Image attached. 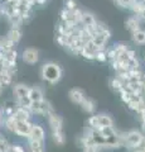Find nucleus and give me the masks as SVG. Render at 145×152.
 Segmentation results:
<instances>
[{
	"label": "nucleus",
	"instance_id": "nucleus-1",
	"mask_svg": "<svg viewBox=\"0 0 145 152\" xmlns=\"http://www.w3.org/2000/svg\"><path fill=\"white\" fill-rule=\"evenodd\" d=\"M40 76L49 84H57L62 77V69L54 62H47L42 66Z\"/></svg>",
	"mask_w": 145,
	"mask_h": 152
},
{
	"label": "nucleus",
	"instance_id": "nucleus-2",
	"mask_svg": "<svg viewBox=\"0 0 145 152\" xmlns=\"http://www.w3.org/2000/svg\"><path fill=\"white\" fill-rule=\"evenodd\" d=\"M29 110L33 114H43V115H49L50 113L54 112V109L48 100L42 99L39 102H30L29 104Z\"/></svg>",
	"mask_w": 145,
	"mask_h": 152
},
{
	"label": "nucleus",
	"instance_id": "nucleus-3",
	"mask_svg": "<svg viewBox=\"0 0 145 152\" xmlns=\"http://www.w3.org/2000/svg\"><path fill=\"white\" fill-rule=\"evenodd\" d=\"M143 137L144 136L139 131H130V132L126 133V134H124V137H123L124 146H126L130 150H134L135 147L140 143V141L143 140Z\"/></svg>",
	"mask_w": 145,
	"mask_h": 152
},
{
	"label": "nucleus",
	"instance_id": "nucleus-4",
	"mask_svg": "<svg viewBox=\"0 0 145 152\" xmlns=\"http://www.w3.org/2000/svg\"><path fill=\"white\" fill-rule=\"evenodd\" d=\"M30 127H32V123L29 121H18L13 133H15V134L20 136V137H27L28 138L29 132H30Z\"/></svg>",
	"mask_w": 145,
	"mask_h": 152
},
{
	"label": "nucleus",
	"instance_id": "nucleus-5",
	"mask_svg": "<svg viewBox=\"0 0 145 152\" xmlns=\"http://www.w3.org/2000/svg\"><path fill=\"white\" fill-rule=\"evenodd\" d=\"M48 123H49V127L52 132H61L63 131V119L62 117L56 114L54 112L50 113L48 115Z\"/></svg>",
	"mask_w": 145,
	"mask_h": 152
},
{
	"label": "nucleus",
	"instance_id": "nucleus-6",
	"mask_svg": "<svg viewBox=\"0 0 145 152\" xmlns=\"http://www.w3.org/2000/svg\"><path fill=\"white\" fill-rule=\"evenodd\" d=\"M44 138H45V133H44L43 128H42L39 124L32 123V127H30V132H29V136H28V140H34V141L44 142Z\"/></svg>",
	"mask_w": 145,
	"mask_h": 152
},
{
	"label": "nucleus",
	"instance_id": "nucleus-7",
	"mask_svg": "<svg viewBox=\"0 0 145 152\" xmlns=\"http://www.w3.org/2000/svg\"><path fill=\"white\" fill-rule=\"evenodd\" d=\"M39 60V52L38 50L35 48H27L23 52V61L25 64H29V65H34L38 62Z\"/></svg>",
	"mask_w": 145,
	"mask_h": 152
},
{
	"label": "nucleus",
	"instance_id": "nucleus-8",
	"mask_svg": "<svg viewBox=\"0 0 145 152\" xmlns=\"http://www.w3.org/2000/svg\"><path fill=\"white\" fill-rule=\"evenodd\" d=\"M68 96H69V99L72 100V103L78 104V105H79V104L83 102V99L86 98V94H85V91H83L82 89L74 88V89H71V90H69Z\"/></svg>",
	"mask_w": 145,
	"mask_h": 152
},
{
	"label": "nucleus",
	"instance_id": "nucleus-9",
	"mask_svg": "<svg viewBox=\"0 0 145 152\" xmlns=\"http://www.w3.org/2000/svg\"><path fill=\"white\" fill-rule=\"evenodd\" d=\"M125 27H126V29L130 31L131 33L134 32H136L138 29H141V22H140V19L136 17V15H134V17H130L128 20L125 22Z\"/></svg>",
	"mask_w": 145,
	"mask_h": 152
},
{
	"label": "nucleus",
	"instance_id": "nucleus-10",
	"mask_svg": "<svg viewBox=\"0 0 145 152\" xmlns=\"http://www.w3.org/2000/svg\"><path fill=\"white\" fill-rule=\"evenodd\" d=\"M30 110L29 108H24V107H17L15 112H14L13 115L15 117L17 121H29L30 118Z\"/></svg>",
	"mask_w": 145,
	"mask_h": 152
},
{
	"label": "nucleus",
	"instance_id": "nucleus-11",
	"mask_svg": "<svg viewBox=\"0 0 145 152\" xmlns=\"http://www.w3.org/2000/svg\"><path fill=\"white\" fill-rule=\"evenodd\" d=\"M29 89L30 88L27 86V85H24V84H17L15 86H14V89H13V94H14V96H15V99L18 100V99H20V98L28 96Z\"/></svg>",
	"mask_w": 145,
	"mask_h": 152
},
{
	"label": "nucleus",
	"instance_id": "nucleus-12",
	"mask_svg": "<svg viewBox=\"0 0 145 152\" xmlns=\"http://www.w3.org/2000/svg\"><path fill=\"white\" fill-rule=\"evenodd\" d=\"M28 98L30 102H39L42 99H44V94L42 91V89L35 86V88H30L29 93H28Z\"/></svg>",
	"mask_w": 145,
	"mask_h": 152
},
{
	"label": "nucleus",
	"instance_id": "nucleus-13",
	"mask_svg": "<svg viewBox=\"0 0 145 152\" xmlns=\"http://www.w3.org/2000/svg\"><path fill=\"white\" fill-rule=\"evenodd\" d=\"M96 18L92 13L90 12H83L82 14V19H81V24L82 27H91V26H95L96 24Z\"/></svg>",
	"mask_w": 145,
	"mask_h": 152
},
{
	"label": "nucleus",
	"instance_id": "nucleus-14",
	"mask_svg": "<svg viewBox=\"0 0 145 152\" xmlns=\"http://www.w3.org/2000/svg\"><path fill=\"white\" fill-rule=\"evenodd\" d=\"M79 105L82 107L83 112H86L88 114L95 113V110H96V103L93 102L92 99H90V98H85V99H83V102L79 104Z\"/></svg>",
	"mask_w": 145,
	"mask_h": 152
},
{
	"label": "nucleus",
	"instance_id": "nucleus-15",
	"mask_svg": "<svg viewBox=\"0 0 145 152\" xmlns=\"http://www.w3.org/2000/svg\"><path fill=\"white\" fill-rule=\"evenodd\" d=\"M6 38H9V39H10L12 42H14V43H18V42L20 41V38H22V31H20V28L12 27L10 31L8 32Z\"/></svg>",
	"mask_w": 145,
	"mask_h": 152
},
{
	"label": "nucleus",
	"instance_id": "nucleus-16",
	"mask_svg": "<svg viewBox=\"0 0 145 152\" xmlns=\"http://www.w3.org/2000/svg\"><path fill=\"white\" fill-rule=\"evenodd\" d=\"M97 119H99V124L101 127H112L114 126V121L109 114H97Z\"/></svg>",
	"mask_w": 145,
	"mask_h": 152
},
{
	"label": "nucleus",
	"instance_id": "nucleus-17",
	"mask_svg": "<svg viewBox=\"0 0 145 152\" xmlns=\"http://www.w3.org/2000/svg\"><path fill=\"white\" fill-rule=\"evenodd\" d=\"M29 141V150L30 152H44L43 142L34 141V140H28Z\"/></svg>",
	"mask_w": 145,
	"mask_h": 152
},
{
	"label": "nucleus",
	"instance_id": "nucleus-18",
	"mask_svg": "<svg viewBox=\"0 0 145 152\" xmlns=\"http://www.w3.org/2000/svg\"><path fill=\"white\" fill-rule=\"evenodd\" d=\"M133 34V41L138 45H145V31L138 29L136 32L131 33Z\"/></svg>",
	"mask_w": 145,
	"mask_h": 152
},
{
	"label": "nucleus",
	"instance_id": "nucleus-19",
	"mask_svg": "<svg viewBox=\"0 0 145 152\" xmlns=\"http://www.w3.org/2000/svg\"><path fill=\"white\" fill-rule=\"evenodd\" d=\"M130 9H131V12L136 15V14H139L143 9H145V3L143 1V0H134Z\"/></svg>",
	"mask_w": 145,
	"mask_h": 152
},
{
	"label": "nucleus",
	"instance_id": "nucleus-20",
	"mask_svg": "<svg viewBox=\"0 0 145 152\" xmlns=\"http://www.w3.org/2000/svg\"><path fill=\"white\" fill-rule=\"evenodd\" d=\"M52 137H53L54 143L58 145V146H62V145H64V142H66V137H64L63 131H61V132H52Z\"/></svg>",
	"mask_w": 145,
	"mask_h": 152
},
{
	"label": "nucleus",
	"instance_id": "nucleus-21",
	"mask_svg": "<svg viewBox=\"0 0 145 152\" xmlns=\"http://www.w3.org/2000/svg\"><path fill=\"white\" fill-rule=\"evenodd\" d=\"M17 119L14 115H9L5 118V122H4V126H5L6 131L9 132H14V128H15V124H17Z\"/></svg>",
	"mask_w": 145,
	"mask_h": 152
},
{
	"label": "nucleus",
	"instance_id": "nucleus-22",
	"mask_svg": "<svg viewBox=\"0 0 145 152\" xmlns=\"http://www.w3.org/2000/svg\"><path fill=\"white\" fill-rule=\"evenodd\" d=\"M14 42H12L9 38H3V39H0V51L3 52H6L9 50L14 48Z\"/></svg>",
	"mask_w": 145,
	"mask_h": 152
},
{
	"label": "nucleus",
	"instance_id": "nucleus-23",
	"mask_svg": "<svg viewBox=\"0 0 145 152\" xmlns=\"http://www.w3.org/2000/svg\"><path fill=\"white\" fill-rule=\"evenodd\" d=\"M110 86L112 88V90H115V91L120 93V90L123 89V86H124V83H123V80L119 79L118 76H116V77L111 79V81H110Z\"/></svg>",
	"mask_w": 145,
	"mask_h": 152
},
{
	"label": "nucleus",
	"instance_id": "nucleus-24",
	"mask_svg": "<svg viewBox=\"0 0 145 152\" xmlns=\"http://www.w3.org/2000/svg\"><path fill=\"white\" fill-rule=\"evenodd\" d=\"M0 152H12V145L0 134Z\"/></svg>",
	"mask_w": 145,
	"mask_h": 152
},
{
	"label": "nucleus",
	"instance_id": "nucleus-25",
	"mask_svg": "<svg viewBox=\"0 0 145 152\" xmlns=\"http://www.w3.org/2000/svg\"><path fill=\"white\" fill-rule=\"evenodd\" d=\"M83 10H81L79 8H76L74 10H72V19L76 24H81V19H82Z\"/></svg>",
	"mask_w": 145,
	"mask_h": 152
},
{
	"label": "nucleus",
	"instance_id": "nucleus-26",
	"mask_svg": "<svg viewBox=\"0 0 145 152\" xmlns=\"http://www.w3.org/2000/svg\"><path fill=\"white\" fill-rule=\"evenodd\" d=\"M88 127L92 128V129H100V124H99V119H97V115H92L88 119Z\"/></svg>",
	"mask_w": 145,
	"mask_h": 152
},
{
	"label": "nucleus",
	"instance_id": "nucleus-27",
	"mask_svg": "<svg viewBox=\"0 0 145 152\" xmlns=\"http://www.w3.org/2000/svg\"><path fill=\"white\" fill-rule=\"evenodd\" d=\"M61 20H63V22H66V20H73L72 19V12H69L67 10V9H62L61 10Z\"/></svg>",
	"mask_w": 145,
	"mask_h": 152
},
{
	"label": "nucleus",
	"instance_id": "nucleus-28",
	"mask_svg": "<svg viewBox=\"0 0 145 152\" xmlns=\"http://www.w3.org/2000/svg\"><path fill=\"white\" fill-rule=\"evenodd\" d=\"M112 48L115 50V53H116V56H118L119 53H123V52H125V51H128L129 50V47L126 46L125 43H118V45H115Z\"/></svg>",
	"mask_w": 145,
	"mask_h": 152
},
{
	"label": "nucleus",
	"instance_id": "nucleus-29",
	"mask_svg": "<svg viewBox=\"0 0 145 152\" xmlns=\"http://www.w3.org/2000/svg\"><path fill=\"white\" fill-rule=\"evenodd\" d=\"M116 4H118L119 7L121 8H125V9H130V7H131V4L134 0H115Z\"/></svg>",
	"mask_w": 145,
	"mask_h": 152
},
{
	"label": "nucleus",
	"instance_id": "nucleus-30",
	"mask_svg": "<svg viewBox=\"0 0 145 152\" xmlns=\"http://www.w3.org/2000/svg\"><path fill=\"white\" fill-rule=\"evenodd\" d=\"M76 8H77V4H76L74 0H64V9H67V10L72 12Z\"/></svg>",
	"mask_w": 145,
	"mask_h": 152
},
{
	"label": "nucleus",
	"instance_id": "nucleus-31",
	"mask_svg": "<svg viewBox=\"0 0 145 152\" xmlns=\"http://www.w3.org/2000/svg\"><path fill=\"white\" fill-rule=\"evenodd\" d=\"M95 60L100 61V62H105V61L107 60L106 57V51H97L95 53Z\"/></svg>",
	"mask_w": 145,
	"mask_h": 152
},
{
	"label": "nucleus",
	"instance_id": "nucleus-32",
	"mask_svg": "<svg viewBox=\"0 0 145 152\" xmlns=\"http://www.w3.org/2000/svg\"><path fill=\"white\" fill-rule=\"evenodd\" d=\"M128 67H129V70H130V69H139V67H140V64H139L138 57H134V58H130V60H129Z\"/></svg>",
	"mask_w": 145,
	"mask_h": 152
},
{
	"label": "nucleus",
	"instance_id": "nucleus-33",
	"mask_svg": "<svg viewBox=\"0 0 145 152\" xmlns=\"http://www.w3.org/2000/svg\"><path fill=\"white\" fill-rule=\"evenodd\" d=\"M15 108L17 107H14V105H10V107H6V108H4V110H3V113L5 114L6 117H9V115H13L14 114V112H15Z\"/></svg>",
	"mask_w": 145,
	"mask_h": 152
},
{
	"label": "nucleus",
	"instance_id": "nucleus-34",
	"mask_svg": "<svg viewBox=\"0 0 145 152\" xmlns=\"http://www.w3.org/2000/svg\"><path fill=\"white\" fill-rule=\"evenodd\" d=\"M57 42H58L61 46L66 47V45H67V37L66 36H59V34H57Z\"/></svg>",
	"mask_w": 145,
	"mask_h": 152
},
{
	"label": "nucleus",
	"instance_id": "nucleus-35",
	"mask_svg": "<svg viewBox=\"0 0 145 152\" xmlns=\"http://www.w3.org/2000/svg\"><path fill=\"white\" fill-rule=\"evenodd\" d=\"M12 152H25V151H24V147H22L20 145H13Z\"/></svg>",
	"mask_w": 145,
	"mask_h": 152
},
{
	"label": "nucleus",
	"instance_id": "nucleus-36",
	"mask_svg": "<svg viewBox=\"0 0 145 152\" xmlns=\"http://www.w3.org/2000/svg\"><path fill=\"white\" fill-rule=\"evenodd\" d=\"M136 17L140 19V22H145V9H143L139 14H136Z\"/></svg>",
	"mask_w": 145,
	"mask_h": 152
},
{
	"label": "nucleus",
	"instance_id": "nucleus-37",
	"mask_svg": "<svg viewBox=\"0 0 145 152\" xmlns=\"http://www.w3.org/2000/svg\"><path fill=\"white\" fill-rule=\"evenodd\" d=\"M138 113H139V117H140V119H141V121H145V108L140 109V110H139Z\"/></svg>",
	"mask_w": 145,
	"mask_h": 152
},
{
	"label": "nucleus",
	"instance_id": "nucleus-38",
	"mask_svg": "<svg viewBox=\"0 0 145 152\" xmlns=\"http://www.w3.org/2000/svg\"><path fill=\"white\" fill-rule=\"evenodd\" d=\"M143 108H145V95H141V102H140V109H143Z\"/></svg>",
	"mask_w": 145,
	"mask_h": 152
},
{
	"label": "nucleus",
	"instance_id": "nucleus-39",
	"mask_svg": "<svg viewBox=\"0 0 145 152\" xmlns=\"http://www.w3.org/2000/svg\"><path fill=\"white\" fill-rule=\"evenodd\" d=\"M47 3V0H35V4H38V5H44Z\"/></svg>",
	"mask_w": 145,
	"mask_h": 152
},
{
	"label": "nucleus",
	"instance_id": "nucleus-40",
	"mask_svg": "<svg viewBox=\"0 0 145 152\" xmlns=\"http://www.w3.org/2000/svg\"><path fill=\"white\" fill-rule=\"evenodd\" d=\"M141 131L145 133V121H141Z\"/></svg>",
	"mask_w": 145,
	"mask_h": 152
},
{
	"label": "nucleus",
	"instance_id": "nucleus-41",
	"mask_svg": "<svg viewBox=\"0 0 145 152\" xmlns=\"http://www.w3.org/2000/svg\"><path fill=\"white\" fill-rule=\"evenodd\" d=\"M143 95H145V80L143 81Z\"/></svg>",
	"mask_w": 145,
	"mask_h": 152
},
{
	"label": "nucleus",
	"instance_id": "nucleus-42",
	"mask_svg": "<svg viewBox=\"0 0 145 152\" xmlns=\"http://www.w3.org/2000/svg\"><path fill=\"white\" fill-rule=\"evenodd\" d=\"M0 85H3V76H1V74H0Z\"/></svg>",
	"mask_w": 145,
	"mask_h": 152
},
{
	"label": "nucleus",
	"instance_id": "nucleus-43",
	"mask_svg": "<svg viewBox=\"0 0 145 152\" xmlns=\"http://www.w3.org/2000/svg\"><path fill=\"white\" fill-rule=\"evenodd\" d=\"M3 94V85H0V95Z\"/></svg>",
	"mask_w": 145,
	"mask_h": 152
},
{
	"label": "nucleus",
	"instance_id": "nucleus-44",
	"mask_svg": "<svg viewBox=\"0 0 145 152\" xmlns=\"http://www.w3.org/2000/svg\"><path fill=\"white\" fill-rule=\"evenodd\" d=\"M1 118H3V110L0 109V119H1Z\"/></svg>",
	"mask_w": 145,
	"mask_h": 152
},
{
	"label": "nucleus",
	"instance_id": "nucleus-45",
	"mask_svg": "<svg viewBox=\"0 0 145 152\" xmlns=\"http://www.w3.org/2000/svg\"><path fill=\"white\" fill-rule=\"evenodd\" d=\"M134 152H143V151H134Z\"/></svg>",
	"mask_w": 145,
	"mask_h": 152
},
{
	"label": "nucleus",
	"instance_id": "nucleus-46",
	"mask_svg": "<svg viewBox=\"0 0 145 152\" xmlns=\"http://www.w3.org/2000/svg\"><path fill=\"white\" fill-rule=\"evenodd\" d=\"M0 124H1V119H0Z\"/></svg>",
	"mask_w": 145,
	"mask_h": 152
},
{
	"label": "nucleus",
	"instance_id": "nucleus-47",
	"mask_svg": "<svg viewBox=\"0 0 145 152\" xmlns=\"http://www.w3.org/2000/svg\"><path fill=\"white\" fill-rule=\"evenodd\" d=\"M143 1H144V3H145V0H143Z\"/></svg>",
	"mask_w": 145,
	"mask_h": 152
},
{
	"label": "nucleus",
	"instance_id": "nucleus-48",
	"mask_svg": "<svg viewBox=\"0 0 145 152\" xmlns=\"http://www.w3.org/2000/svg\"><path fill=\"white\" fill-rule=\"evenodd\" d=\"M143 152H145V150H144V151H143Z\"/></svg>",
	"mask_w": 145,
	"mask_h": 152
}]
</instances>
